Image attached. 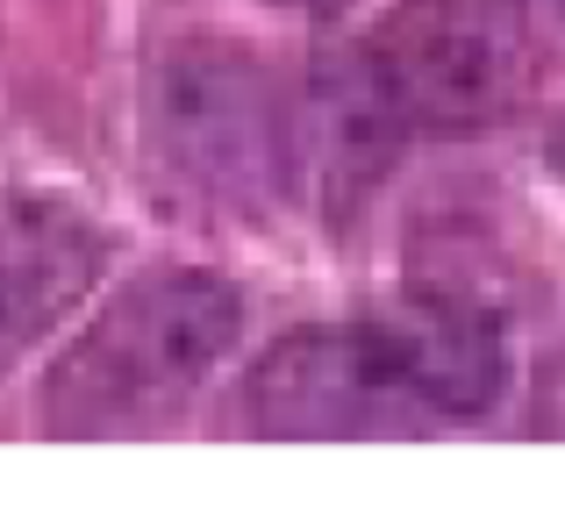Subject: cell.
<instances>
[{"label": "cell", "instance_id": "cell-5", "mask_svg": "<svg viewBox=\"0 0 565 529\" xmlns=\"http://www.w3.org/2000/svg\"><path fill=\"white\" fill-rule=\"evenodd\" d=\"M100 229L51 194H0V365L43 344L100 279Z\"/></svg>", "mask_w": 565, "mask_h": 529}, {"label": "cell", "instance_id": "cell-7", "mask_svg": "<svg viewBox=\"0 0 565 529\" xmlns=\"http://www.w3.org/2000/svg\"><path fill=\"white\" fill-rule=\"evenodd\" d=\"M279 8H301V14H344L351 0H279Z\"/></svg>", "mask_w": 565, "mask_h": 529}, {"label": "cell", "instance_id": "cell-8", "mask_svg": "<svg viewBox=\"0 0 565 529\" xmlns=\"http://www.w3.org/2000/svg\"><path fill=\"white\" fill-rule=\"evenodd\" d=\"M552 158H558V172H565V129H558V137H552Z\"/></svg>", "mask_w": 565, "mask_h": 529}, {"label": "cell", "instance_id": "cell-3", "mask_svg": "<svg viewBox=\"0 0 565 529\" xmlns=\"http://www.w3.org/2000/svg\"><path fill=\"white\" fill-rule=\"evenodd\" d=\"M143 129H151L166 180H180L201 201H230V208L273 194L294 143L265 65L244 43L215 36H186L158 57Z\"/></svg>", "mask_w": 565, "mask_h": 529}, {"label": "cell", "instance_id": "cell-4", "mask_svg": "<svg viewBox=\"0 0 565 529\" xmlns=\"http://www.w3.org/2000/svg\"><path fill=\"white\" fill-rule=\"evenodd\" d=\"M244 415L258 436H408V430H429L415 393L386 365L373 322L279 336L244 379Z\"/></svg>", "mask_w": 565, "mask_h": 529}, {"label": "cell", "instance_id": "cell-2", "mask_svg": "<svg viewBox=\"0 0 565 529\" xmlns=\"http://www.w3.org/2000/svg\"><path fill=\"white\" fill-rule=\"evenodd\" d=\"M244 330V293L201 264L137 272L43 379L57 436H151L215 379Z\"/></svg>", "mask_w": 565, "mask_h": 529}, {"label": "cell", "instance_id": "cell-6", "mask_svg": "<svg viewBox=\"0 0 565 529\" xmlns=\"http://www.w3.org/2000/svg\"><path fill=\"white\" fill-rule=\"evenodd\" d=\"M386 350V365L401 373V387L415 393V408L437 422H472L501 401V379H509V350H501L494 315L466 301H394L380 315H365Z\"/></svg>", "mask_w": 565, "mask_h": 529}, {"label": "cell", "instance_id": "cell-1", "mask_svg": "<svg viewBox=\"0 0 565 529\" xmlns=\"http://www.w3.org/2000/svg\"><path fill=\"white\" fill-rule=\"evenodd\" d=\"M530 86L523 0H401L322 79V122L351 165L401 137L494 129Z\"/></svg>", "mask_w": 565, "mask_h": 529}]
</instances>
